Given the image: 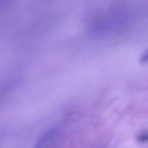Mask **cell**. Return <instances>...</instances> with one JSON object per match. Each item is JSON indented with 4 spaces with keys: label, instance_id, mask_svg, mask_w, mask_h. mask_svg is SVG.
Returning <instances> with one entry per match:
<instances>
[{
    "label": "cell",
    "instance_id": "1",
    "mask_svg": "<svg viewBox=\"0 0 148 148\" xmlns=\"http://www.w3.org/2000/svg\"><path fill=\"white\" fill-rule=\"evenodd\" d=\"M138 139L141 142L148 141V132H144L141 133L138 136Z\"/></svg>",
    "mask_w": 148,
    "mask_h": 148
}]
</instances>
